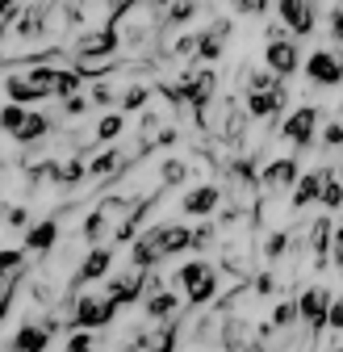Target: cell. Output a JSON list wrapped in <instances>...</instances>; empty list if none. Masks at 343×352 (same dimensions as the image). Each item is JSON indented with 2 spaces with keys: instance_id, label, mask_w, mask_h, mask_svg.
I'll list each match as a JSON object with an SVG mask.
<instances>
[{
  "instance_id": "obj_1",
  "label": "cell",
  "mask_w": 343,
  "mask_h": 352,
  "mask_svg": "<svg viewBox=\"0 0 343 352\" xmlns=\"http://www.w3.org/2000/svg\"><path fill=\"white\" fill-rule=\"evenodd\" d=\"M318 126H322V105H297V109H289L285 113V122H281V130L276 135L293 147V151H310V143H318Z\"/></svg>"
},
{
  "instance_id": "obj_2",
  "label": "cell",
  "mask_w": 343,
  "mask_h": 352,
  "mask_svg": "<svg viewBox=\"0 0 343 352\" xmlns=\"http://www.w3.org/2000/svg\"><path fill=\"white\" fill-rule=\"evenodd\" d=\"M121 42L126 38L113 25H97V30H80L67 42V51H71V63H84V59H117Z\"/></svg>"
},
{
  "instance_id": "obj_3",
  "label": "cell",
  "mask_w": 343,
  "mask_h": 352,
  "mask_svg": "<svg viewBox=\"0 0 343 352\" xmlns=\"http://www.w3.org/2000/svg\"><path fill=\"white\" fill-rule=\"evenodd\" d=\"M117 315V302H109L105 294H80L71 306V331H97L109 327Z\"/></svg>"
},
{
  "instance_id": "obj_4",
  "label": "cell",
  "mask_w": 343,
  "mask_h": 352,
  "mask_svg": "<svg viewBox=\"0 0 343 352\" xmlns=\"http://www.w3.org/2000/svg\"><path fill=\"white\" fill-rule=\"evenodd\" d=\"M306 80L310 88H339L343 84V47H318L306 55Z\"/></svg>"
},
{
  "instance_id": "obj_5",
  "label": "cell",
  "mask_w": 343,
  "mask_h": 352,
  "mask_svg": "<svg viewBox=\"0 0 343 352\" xmlns=\"http://www.w3.org/2000/svg\"><path fill=\"white\" fill-rule=\"evenodd\" d=\"M297 306H302V327H306L310 336H318V331L331 327L335 294H331L327 285H310V289H302V294H297Z\"/></svg>"
},
{
  "instance_id": "obj_6",
  "label": "cell",
  "mask_w": 343,
  "mask_h": 352,
  "mask_svg": "<svg viewBox=\"0 0 343 352\" xmlns=\"http://www.w3.org/2000/svg\"><path fill=\"white\" fill-rule=\"evenodd\" d=\"M297 181H302V168H297V155H276L260 168V185L268 197H281L285 189H297Z\"/></svg>"
},
{
  "instance_id": "obj_7",
  "label": "cell",
  "mask_w": 343,
  "mask_h": 352,
  "mask_svg": "<svg viewBox=\"0 0 343 352\" xmlns=\"http://www.w3.org/2000/svg\"><path fill=\"white\" fill-rule=\"evenodd\" d=\"M264 67H268V72H276L281 80H289V76L302 72V67H306V55H302V47H297V38L264 42Z\"/></svg>"
},
{
  "instance_id": "obj_8",
  "label": "cell",
  "mask_w": 343,
  "mask_h": 352,
  "mask_svg": "<svg viewBox=\"0 0 343 352\" xmlns=\"http://www.w3.org/2000/svg\"><path fill=\"white\" fill-rule=\"evenodd\" d=\"M318 0H276V17L289 25L293 38H310L318 25Z\"/></svg>"
},
{
  "instance_id": "obj_9",
  "label": "cell",
  "mask_w": 343,
  "mask_h": 352,
  "mask_svg": "<svg viewBox=\"0 0 343 352\" xmlns=\"http://www.w3.org/2000/svg\"><path fill=\"white\" fill-rule=\"evenodd\" d=\"M222 185H193L185 197H180V210L189 214V218H213V214H218V206H222Z\"/></svg>"
},
{
  "instance_id": "obj_10",
  "label": "cell",
  "mask_w": 343,
  "mask_h": 352,
  "mask_svg": "<svg viewBox=\"0 0 343 352\" xmlns=\"http://www.w3.org/2000/svg\"><path fill=\"white\" fill-rule=\"evenodd\" d=\"M109 269H113V243H97L88 256L80 260V269H75L71 285H88V281H101V277H109Z\"/></svg>"
},
{
  "instance_id": "obj_11",
  "label": "cell",
  "mask_w": 343,
  "mask_h": 352,
  "mask_svg": "<svg viewBox=\"0 0 343 352\" xmlns=\"http://www.w3.org/2000/svg\"><path fill=\"white\" fill-rule=\"evenodd\" d=\"M143 294H147V273L143 269H130V273H121V277H109V289H105V298L117 302V306H130Z\"/></svg>"
},
{
  "instance_id": "obj_12",
  "label": "cell",
  "mask_w": 343,
  "mask_h": 352,
  "mask_svg": "<svg viewBox=\"0 0 343 352\" xmlns=\"http://www.w3.org/2000/svg\"><path fill=\"white\" fill-rule=\"evenodd\" d=\"M327 176H331V168H310V172H302V181H297V189H293V210H297V214L310 210L314 201H322Z\"/></svg>"
},
{
  "instance_id": "obj_13",
  "label": "cell",
  "mask_w": 343,
  "mask_h": 352,
  "mask_svg": "<svg viewBox=\"0 0 343 352\" xmlns=\"http://www.w3.org/2000/svg\"><path fill=\"white\" fill-rule=\"evenodd\" d=\"M255 336H260V331H255L247 319H239V315H226L222 319V348H230V352H247V348H255Z\"/></svg>"
},
{
  "instance_id": "obj_14",
  "label": "cell",
  "mask_w": 343,
  "mask_h": 352,
  "mask_svg": "<svg viewBox=\"0 0 343 352\" xmlns=\"http://www.w3.org/2000/svg\"><path fill=\"white\" fill-rule=\"evenodd\" d=\"M176 336H180V319H172V323H159L155 331H139L134 344L143 352H176Z\"/></svg>"
},
{
  "instance_id": "obj_15",
  "label": "cell",
  "mask_w": 343,
  "mask_h": 352,
  "mask_svg": "<svg viewBox=\"0 0 343 352\" xmlns=\"http://www.w3.org/2000/svg\"><path fill=\"white\" fill-rule=\"evenodd\" d=\"M47 135H51V118L42 113V109H29V118H25V126L13 135V143L21 151H29V147H38V139H47Z\"/></svg>"
},
{
  "instance_id": "obj_16",
  "label": "cell",
  "mask_w": 343,
  "mask_h": 352,
  "mask_svg": "<svg viewBox=\"0 0 343 352\" xmlns=\"http://www.w3.org/2000/svg\"><path fill=\"white\" fill-rule=\"evenodd\" d=\"M55 243H59V218H42V223H34L25 231V252H42V256H47Z\"/></svg>"
},
{
  "instance_id": "obj_17",
  "label": "cell",
  "mask_w": 343,
  "mask_h": 352,
  "mask_svg": "<svg viewBox=\"0 0 343 352\" xmlns=\"http://www.w3.org/2000/svg\"><path fill=\"white\" fill-rule=\"evenodd\" d=\"M47 344H51L47 323H21L13 336V352H47Z\"/></svg>"
},
{
  "instance_id": "obj_18",
  "label": "cell",
  "mask_w": 343,
  "mask_h": 352,
  "mask_svg": "<svg viewBox=\"0 0 343 352\" xmlns=\"http://www.w3.org/2000/svg\"><path fill=\"white\" fill-rule=\"evenodd\" d=\"M147 319L155 323H172V319H180V298L172 294V289H159L147 298Z\"/></svg>"
},
{
  "instance_id": "obj_19",
  "label": "cell",
  "mask_w": 343,
  "mask_h": 352,
  "mask_svg": "<svg viewBox=\"0 0 343 352\" xmlns=\"http://www.w3.org/2000/svg\"><path fill=\"white\" fill-rule=\"evenodd\" d=\"M126 164H130V155L117 151V147H109V151H101L97 160H88V176H97V181H113Z\"/></svg>"
},
{
  "instance_id": "obj_20",
  "label": "cell",
  "mask_w": 343,
  "mask_h": 352,
  "mask_svg": "<svg viewBox=\"0 0 343 352\" xmlns=\"http://www.w3.org/2000/svg\"><path fill=\"white\" fill-rule=\"evenodd\" d=\"M84 176H88V164H84V160H63V164H55V172H51V181L59 185V189H75L80 181H84Z\"/></svg>"
},
{
  "instance_id": "obj_21",
  "label": "cell",
  "mask_w": 343,
  "mask_h": 352,
  "mask_svg": "<svg viewBox=\"0 0 343 352\" xmlns=\"http://www.w3.org/2000/svg\"><path fill=\"white\" fill-rule=\"evenodd\" d=\"M151 97H155L151 84H130V88L121 93V113H147Z\"/></svg>"
},
{
  "instance_id": "obj_22",
  "label": "cell",
  "mask_w": 343,
  "mask_h": 352,
  "mask_svg": "<svg viewBox=\"0 0 343 352\" xmlns=\"http://www.w3.org/2000/svg\"><path fill=\"white\" fill-rule=\"evenodd\" d=\"M209 273H213V264H209V260H189V264H185V269L176 273V285H180V289L189 294V289H193L197 281H205Z\"/></svg>"
},
{
  "instance_id": "obj_23",
  "label": "cell",
  "mask_w": 343,
  "mask_h": 352,
  "mask_svg": "<svg viewBox=\"0 0 343 352\" xmlns=\"http://www.w3.org/2000/svg\"><path fill=\"white\" fill-rule=\"evenodd\" d=\"M25 118H29V105H17V101H5V109H0V126H5V135L13 139L17 130L25 126Z\"/></svg>"
},
{
  "instance_id": "obj_24",
  "label": "cell",
  "mask_w": 343,
  "mask_h": 352,
  "mask_svg": "<svg viewBox=\"0 0 343 352\" xmlns=\"http://www.w3.org/2000/svg\"><path fill=\"white\" fill-rule=\"evenodd\" d=\"M121 130H126V113H101V122H97V143H113V139H121Z\"/></svg>"
},
{
  "instance_id": "obj_25",
  "label": "cell",
  "mask_w": 343,
  "mask_h": 352,
  "mask_svg": "<svg viewBox=\"0 0 343 352\" xmlns=\"http://www.w3.org/2000/svg\"><path fill=\"white\" fill-rule=\"evenodd\" d=\"M185 298H189V306H209L213 298H218V273H209L205 281H197Z\"/></svg>"
},
{
  "instance_id": "obj_26",
  "label": "cell",
  "mask_w": 343,
  "mask_h": 352,
  "mask_svg": "<svg viewBox=\"0 0 343 352\" xmlns=\"http://www.w3.org/2000/svg\"><path fill=\"white\" fill-rule=\"evenodd\" d=\"M185 176H189V160H163V168H159V185H163V189L185 185Z\"/></svg>"
},
{
  "instance_id": "obj_27",
  "label": "cell",
  "mask_w": 343,
  "mask_h": 352,
  "mask_svg": "<svg viewBox=\"0 0 343 352\" xmlns=\"http://www.w3.org/2000/svg\"><path fill=\"white\" fill-rule=\"evenodd\" d=\"M318 206H327V210H343V176L331 168V176H327V189H322V201Z\"/></svg>"
},
{
  "instance_id": "obj_28",
  "label": "cell",
  "mask_w": 343,
  "mask_h": 352,
  "mask_svg": "<svg viewBox=\"0 0 343 352\" xmlns=\"http://www.w3.org/2000/svg\"><path fill=\"white\" fill-rule=\"evenodd\" d=\"M222 51H226V42H222V38H213V34H201V42H197V59H201V63H213V59H222Z\"/></svg>"
},
{
  "instance_id": "obj_29",
  "label": "cell",
  "mask_w": 343,
  "mask_h": 352,
  "mask_svg": "<svg viewBox=\"0 0 343 352\" xmlns=\"http://www.w3.org/2000/svg\"><path fill=\"white\" fill-rule=\"evenodd\" d=\"M88 97H93V105H97V109H105V105H121V97H117V88L109 84V76L93 84V93H88Z\"/></svg>"
},
{
  "instance_id": "obj_30",
  "label": "cell",
  "mask_w": 343,
  "mask_h": 352,
  "mask_svg": "<svg viewBox=\"0 0 343 352\" xmlns=\"http://www.w3.org/2000/svg\"><path fill=\"white\" fill-rule=\"evenodd\" d=\"M285 252H289V235H285V231H268V239H264V260L276 264Z\"/></svg>"
},
{
  "instance_id": "obj_31",
  "label": "cell",
  "mask_w": 343,
  "mask_h": 352,
  "mask_svg": "<svg viewBox=\"0 0 343 352\" xmlns=\"http://www.w3.org/2000/svg\"><path fill=\"white\" fill-rule=\"evenodd\" d=\"M21 264H25V248H5V252H0V273H5V277H17Z\"/></svg>"
},
{
  "instance_id": "obj_32",
  "label": "cell",
  "mask_w": 343,
  "mask_h": 352,
  "mask_svg": "<svg viewBox=\"0 0 343 352\" xmlns=\"http://www.w3.org/2000/svg\"><path fill=\"white\" fill-rule=\"evenodd\" d=\"M193 13H197V0H176V5L163 13V21L167 25H185V21H193Z\"/></svg>"
},
{
  "instance_id": "obj_33",
  "label": "cell",
  "mask_w": 343,
  "mask_h": 352,
  "mask_svg": "<svg viewBox=\"0 0 343 352\" xmlns=\"http://www.w3.org/2000/svg\"><path fill=\"white\" fill-rule=\"evenodd\" d=\"M318 139H322L318 147H327V151H343V122H339V118H335V122H327Z\"/></svg>"
},
{
  "instance_id": "obj_34",
  "label": "cell",
  "mask_w": 343,
  "mask_h": 352,
  "mask_svg": "<svg viewBox=\"0 0 343 352\" xmlns=\"http://www.w3.org/2000/svg\"><path fill=\"white\" fill-rule=\"evenodd\" d=\"M21 13H25V5L21 0H0V25H5V34L21 21Z\"/></svg>"
},
{
  "instance_id": "obj_35",
  "label": "cell",
  "mask_w": 343,
  "mask_h": 352,
  "mask_svg": "<svg viewBox=\"0 0 343 352\" xmlns=\"http://www.w3.org/2000/svg\"><path fill=\"white\" fill-rule=\"evenodd\" d=\"M88 109H93V97H84V93H75V97H67V101H63V118H67V122L84 118Z\"/></svg>"
},
{
  "instance_id": "obj_36",
  "label": "cell",
  "mask_w": 343,
  "mask_h": 352,
  "mask_svg": "<svg viewBox=\"0 0 343 352\" xmlns=\"http://www.w3.org/2000/svg\"><path fill=\"white\" fill-rule=\"evenodd\" d=\"M213 239H218V227H213L209 218H205L201 227H193V252H205V248H209Z\"/></svg>"
},
{
  "instance_id": "obj_37",
  "label": "cell",
  "mask_w": 343,
  "mask_h": 352,
  "mask_svg": "<svg viewBox=\"0 0 343 352\" xmlns=\"http://www.w3.org/2000/svg\"><path fill=\"white\" fill-rule=\"evenodd\" d=\"M235 5V13H243V17H264L268 9H272V0H230Z\"/></svg>"
},
{
  "instance_id": "obj_38",
  "label": "cell",
  "mask_w": 343,
  "mask_h": 352,
  "mask_svg": "<svg viewBox=\"0 0 343 352\" xmlns=\"http://www.w3.org/2000/svg\"><path fill=\"white\" fill-rule=\"evenodd\" d=\"M67 352H97L93 331H71V336H67Z\"/></svg>"
},
{
  "instance_id": "obj_39",
  "label": "cell",
  "mask_w": 343,
  "mask_h": 352,
  "mask_svg": "<svg viewBox=\"0 0 343 352\" xmlns=\"http://www.w3.org/2000/svg\"><path fill=\"white\" fill-rule=\"evenodd\" d=\"M5 227H17V231L25 227V231H29V210H25V206H9V210H5Z\"/></svg>"
},
{
  "instance_id": "obj_40",
  "label": "cell",
  "mask_w": 343,
  "mask_h": 352,
  "mask_svg": "<svg viewBox=\"0 0 343 352\" xmlns=\"http://www.w3.org/2000/svg\"><path fill=\"white\" fill-rule=\"evenodd\" d=\"M327 25H331V42H339L343 47V0L331 9V17H327Z\"/></svg>"
},
{
  "instance_id": "obj_41",
  "label": "cell",
  "mask_w": 343,
  "mask_h": 352,
  "mask_svg": "<svg viewBox=\"0 0 343 352\" xmlns=\"http://www.w3.org/2000/svg\"><path fill=\"white\" fill-rule=\"evenodd\" d=\"M251 289L260 294V298H272V289H276V277L272 273H255V281H251Z\"/></svg>"
},
{
  "instance_id": "obj_42",
  "label": "cell",
  "mask_w": 343,
  "mask_h": 352,
  "mask_svg": "<svg viewBox=\"0 0 343 352\" xmlns=\"http://www.w3.org/2000/svg\"><path fill=\"white\" fill-rule=\"evenodd\" d=\"M205 34H213V38L226 42V38H230V17H209V30H205Z\"/></svg>"
},
{
  "instance_id": "obj_43",
  "label": "cell",
  "mask_w": 343,
  "mask_h": 352,
  "mask_svg": "<svg viewBox=\"0 0 343 352\" xmlns=\"http://www.w3.org/2000/svg\"><path fill=\"white\" fill-rule=\"evenodd\" d=\"M331 331L335 336H343V294L335 298V306H331Z\"/></svg>"
},
{
  "instance_id": "obj_44",
  "label": "cell",
  "mask_w": 343,
  "mask_h": 352,
  "mask_svg": "<svg viewBox=\"0 0 343 352\" xmlns=\"http://www.w3.org/2000/svg\"><path fill=\"white\" fill-rule=\"evenodd\" d=\"M335 252H343V223L335 227Z\"/></svg>"
},
{
  "instance_id": "obj_45",
  "label": "cell",
  "mask_w": 343,
  "mask_h": 352,
  "mask_svg": "<svg viewBox=\"0 0 343 352\" xmlns=\"http://www.w3.org/2000/svg\"><path fill=\"white\" fill-rule=\"evenodd\" d=\"M335 264H339V269H343V252H335Z\"/></svg>"
},
{
  "instance_id": "obj_46",
  "label": "cell",
  "mask_w": 343,
  "mask_h": 352,
  "mask_svg": "<svg viewBox=\"0 0 343 352\" xmlns=\"http://www.w3.org/2000/svg\"><path fill=\"white\" fill-rule=\"evenodd\" d=\"M331 352H343V344H335V348H331Z\"/></svg>"
}]
</instances>
